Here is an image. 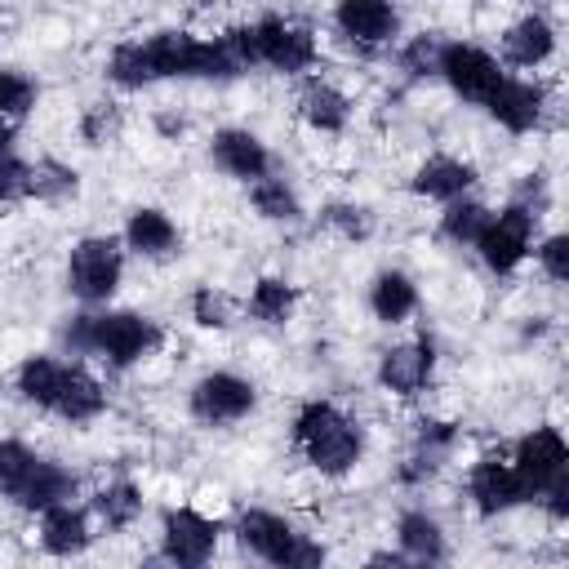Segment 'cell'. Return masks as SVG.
Wrapping results in <instances>:
<instances>
[{
  "label": "cell",
  "instance_id": "6da1fadb",
  "mask_svg": "<svg viewBox=\"0 0 569 569\" xmlns=\"http://www.w3.org/2000/svg\"><path fill=\"white\" fill-rule=\"evenodd\" d=\"M164 329L142 311H80L62 325V347L71 356H102L111 369H133L156 356Z\"/></svg>",
  "mask_w": 569,
  "mask_h": 569
},
{
  "label": "cell",
  "instance_id": "7a4b0ae2",
  "mask_svg": "<svg viewBox=\"0 0 569 569\" xmlns=\"http://www.w3.org/2000/svg\"><path fill=\"white\" fill-rule=\"evenodd\" d=\"M293 445L320 476L342 480L365 458V427L333 400H307L293 413Z\"/></svg>",
  "mask_w": 569,
  "mask_h": 569
},
{
  "label": "cell",
  "instance_id": "3957f363",
  "mask_svg": "<svg viewBox=\"0 0 569 569\" xmlns=\"http://www.w3.org/2000/svg\"><path fill=\"white\" fill-rule=\"evenodd\" d=\"M236 542L276 569H320L329 556L325 542H316L311 533H298L284 516L262 511V507H249L236 516Z\"/></svg>",
  "mask_w": 569,
  "mask_h": 569
},
{
  "label": "cell",
  "instance_id": "277c9868",
  "mask_svg": "<svg viewBox=\"0 0 569 569\" xmlns=\"http://www.w3.org/2000/svg\"><path fill=\"white\" fill-rule=\"evenodd\" d=\"M120 280H124V244L116 236H84V240L71 244V253H67V289L80 302H89V307L107 302L120 289Z\"/></svg>",
  "mask_w": 569,
  "mask_h": 569
},
{
  "label": "cell",
  "instance_id": "5b68a950",
  "mask_svg": "<svg viewBox=\"0 0 569 569\" xmlns=\"http://www.w3.org/2000/svg\"><path fill=\"white\" fill-rule=\"evenodd\" d=\"M533 227H538V213L511 200L498 213H489V222L480 227V236H476L471 249L480 253V262L493 276H511L529 258V249H533Z\"/></svg>",
  "mask_w": 569,
  "mask_h": 569
},
{
  "label": "cell",
  "instance_id": "8992f818",
  "mask_svg": "<svg viewBox=\"0 0 569 569\" xmlns=\"http://www.w3.org/2000/svg\"><path fill=\"white\" fill-rule=\"evenodd\" d=\"M249 27H253L258 67H271V71H280V76H302V71L316 67L320 44H316L311 27L289 22V18H280V13H267V18L249 22Z\"/></svg>",
  "mask_w": 569,
  "mask_h": 569
},
{
  "label": "cell",
  "instance_id": "52a82bcc",
  "mask_svg": "<svg viewBox=\"0 0 569 569\" xmlns=\"http://www.w3.org/2000/svg\"><path fill=\"white\" fill-rule=\"evenodd\" d=\"M222 525L196 507H169L160 516V556L178 569H200L213 560Z\"/></svg>",
  "mask_w": 569,
  "mask_h": 569
},
{
  "label": "cell",
  "instance_id": "ba28073f",
  "mask_svg": "<svg viewBox=\"0 0 569 569\" xmlns=\"http://www.w3.org/2000/svg\"><path fill=\"white\" fill-rule=\"evenodd\" d=\"M258 405V387L231 369H213L204 378H196V387L187 391V409L196 422L204 427H227V422H240L249 418Z\"/></svg>",
  "mask_w": 569,
  "mask_h": 569
},
{
  "label": "cell",
  "instance_id": "9c48e42d",
  "mask_svg": "<svg viewBox=\"0 0 569 569\" xmlns=\"http://www.w3.org/2000/svg\"><path fill=\"white\" fill-rule=\"evenodd\" d=\"M436 76H440L462 102H480V107H485V98L498 89V80H502L507 71H502V62H498L489 49L467 44V40H445V44H440V67H436Z\"/></svg>",
  "mask_w": 569,
  "mask_h": 569
},
{
  "label": "cell",
  "instance_id": "30bf717a",
  "mask_svg": "<svg viewBox=\"0 0 569 569\" xmlns=\"http://www.w3.org/2000/svg\"><path fill=\"white\" fill-rule=\"evenodd\" d=\"M511 467H516V476H520V485H525V493H529V502H533L556 476L569 471V445H565L560 427L542 422V427L525 431V436L516 440V449H511Z\"/></svg>",
  "mask_w": 569,
  "mask_h": 569
},
{
  "label": "cell",
  "instance_id": "8fae6325",
  "mask_svg": "<svg viewBox=\"0 0 569 569\" xmlns=\"http://www.w3.org/2000/svg\"><path fill=\"white\" fill-rule=\"evenodd\" d=\"M467 498H471V511L480 520H493V516L529 502V493H525L511 458H502V453H480L471 462V471H467Z\"/></svg>",
  "mask_w": 569,
  "mask_h": 569
},
{
  "label": "cell",
  "instance_id": "7c38bea8",
  "mask_svg": "<svg viewBox=\"0 0 569 569\" xmlns=\"http://www.w3.org/2000/svg\"><path fill=\"white\" fill-rule=\"evenodd\" d=\"M436 373V347L431 338H413V342H391L378 356V387L396 400H418L427 391Z\"/></svg>",
  "mask_w": 569,
  "mask_h": 569
},
{
  "label": "cell",
  "instance_id": "4fadbf2b",
  "mask_svg": "<svg viewBox=\"0 0 569 569\" xmlns=\"http://www.w3.org/2000/svg\"><path fill=\"white\" fill-rule=\"evenodd\" d=\"M333 27L342 40H351L360 49H382L400 36V9L391 0H338Z\"/></svg>",
  "mask_w": 569,
  "mask_h": 569
},
{
  "label": "cell",
  "instance_id": "5bb4252c",
  "mask_svg": "<svg viewBox=\"0 0 569 569\" xmlns=\"http://www.w3.org/2000/svg\"><path fill=\"white\" fill-rule=\"evenodd\" d=\"M485 111L507 133H533L542 124V116H547V84L520 80V76H502L498 89L485 98Z\"/></svg>",
  "mask_w": 569,
  "mask_h": 569
},
{
  "label": "cell",
  "instance_id": "9a60e30c",
  "mask_svg": "<svg viewBox=\"0 0 569 569\" xmlns=\"http://www.w3.org/2000/svg\"><path fill=\"white\" fill-rule=\"evenodd\" d=\"M209 160L227 173V178H236V182H253V178H262V173H271V151H267V142L258 138V133H249V129H218L213 133V142H209Z\"/></svg>",
  "mask_w": 569,
  "mask_h": 569
},
{
  "label": "cell",
  "instance_id": "2e32d148",
  "mask_svg": "<svg viewBox=\"0 0 569 569\" xmlns=\"http://www.w3.org/2000/svg\"><path fill=\"white\" fill-rule=\"evenodd\" d=\"M124 249L138 253V258L160 262V258H173V253L182 249V231H178V222H173L164 209L138 204V209L124 218Z\"/></svg>",
  "mask_w": 569,
  "mask_h": 569
},
{
  "label": "cell",
  "instance_id": "e0dca14e",
  "mask_svg": "<svg viewBox=\"0 0 569 569\" xmlns=\"http://www.w3.org/2000/svg\"><path fill=\"white\" fill-rule=\"evenodd\" d=\"M502 62L507 67H520V71H538L551 53H556V27H551V18H542V13H525V18H516L507 31H502Z\"/></svg>",
  "mask_w": 569,
  "mask_h": 569
},
{
  "label": "cell",
  "instance_id": "ac0fdd59",
  "mask_svg": "<svg viewBox=\"0 0 569 569\" xmlns=\"http://www.w3.org/2000/svg\"><path fill=\"white\" fill-rule=\"evenodd\" d=\"M471 187H476V164L462 160V156H427V160L413 169V178H409V191H413V196L440 200V204L467 196Z\"/></svg>",
  "mask_w": 569,
  "mask_h": 569
},
{
  "label": "cell",
  "instance_id": "d6986e66",
  "mask_svg": "<svg viewBox=\"0 0 569 569\" xmlns=\"http://www.w3.org/2000/svg\"><path fill=\"white\" fill-rule=\"evenodd\" d=\"M102 409H107V387L84 365H62V382H58V396H53L49 413H58L62 422L80 427V422L102 418Z\"/></svg>",
  "mask_w": 569,
  "mask_h": 569
},
{
  "label": "cell",
  "instance_id": "ffe728a7",
  "mask_svg": "<svg viewBox=\"0 0 569 569\" xmlns=\"http://www.w3.org/2000/svg\"><path fill=\"white\" fill-rule=\"evenodd\" d=\"M93 529H89V507L76 502H53L40 511V547L58 560H71L80 551H89Z\"/></svg>",
  "mask_w": 569,
  "mask_h": 569
},
{
  "label": "cell",
  "instance_id": "44dd1931",
  "mask_svg": "<svg viewBox=\"0 0 569 569\" xmlns=\"http://www.w3.org/2000/svg\"><path fill=\"white\" fill-rule=\"evenodd\" d=\"M76 489H80V476H76L71 467H62V462H53V458H36V467L27 471L22 489L13 493V507L40 516V511L53 507V502H71Z\"/></svg>",
  "mask_w": 569,
  "mask_h": 569
},
{
  "label": "cell",
  "instance_id": "7402d4cb",
  "mask_svg": "<svg viewBox=\"0 0 569 569\" xmlns=\"http://www.w3.org/2000/svg\"><path fill=\"white\" fill-rule=\"evenodd\" d=\"M298 116H302V124L316 129V133H342L347 120H351V98H347L338 84H329V80L316 76V80H307L302 93H298Z\"/></svg>",
  "mask_w": 569,
  "mask_h": 569
},
{
  "label": "cell",
  "instance_id": "603a6c76",
  "mask_svg": "<svg viewBox=\"0 0 569 569\" xmlns=\"http://www.w3.org/2000/svg\"><path fill=\"white\" fill-rule=\"evenodd\" d=\"M369 311L378 325H405L418 311V284L396 267L378 271L369 280Z\"/></svg>",
  "mask_w": 569,
  "mask_h": 569
},
{
  "label": "cell",
  "instance_id": "cb8c5ba5",
  "mask_svg": "<svg viewBox=\"0 0 569 569\" xmlns=\"http://www.w3.org/2000/svg\"><path fill=\"white\" fill-rule=\"evenodd\" d=\"M396 542H400L405 560H418V565H436V560L449 556L440 520H436L431 511H422V507L400 511V520H396Z\"/></svg>",
  "mask_w": 569,
  "mask_h": 569
},
{
  "label": "cell",
  "instance_id": "d4e9b609",
  "mask_svg": "<svg viewBox=\"0 0 569 569\" xmlns=\"http://www.w3.org/2000/svg\"><path fill=\"white\" fill-rule=\"evenodd\" d=\"M89 516H93L102 529L124 533V529L142 516V489H138L133 480H111V485H102V489L89 498Z\"/></svg>",
  "mask_w": 569,
  "mask_h": 569
},
{
  "label": "cell",
  "instance_id": "484cf974",
  "mask_svg": "<svg viewBox=\"0 0 569 569\" xmlns=\"http://www.w3.org/2000/svg\"><path fill=\"white\" fill-rule=\"evenodd\" d=\"M62 365L67 360H58V356H27L18 365V373H13L18 396L27 405H36V409H49L53 396H58V382H62Z\"/></svg>",
  "mask_w": 569,
  "mask_h": 569
},
{
  "label": "cell",
  "instance_id": "4316f807",
  "mask_svg": "<svg viewBox=\"0 0 569 569\" xmlns=\"http://www.w3.org/2000/svg\"><path fill=\"white\" fill-rule=\"evenodd\" d=\"M76 191H80V173H76L67 160L40 156V160L31 164L27 200H40V204H62V200H76Z\"/></svg>",
  "mask_w": 569,
  "mask_h": 569
},
{
  "label": "cell",
  "instance_id": "83f0119b",
  "mask_svg": "<svg viewBox=\"0 0 569 569\" xmlns=\"http://www.w3.org/2000/svg\"><path fill=\"white\" fill-rule=\"evenodd\" d=\"M249 204H253V213L267 218V222H298V218H302L298 191H293L284 178H276V173H262V178L249 182Z\"/></svg>",
  "mask_w": 569,
  "mask_h": 569
},
{
  "label": "cell",
  "instance_id": "f1b7e54d",
  "mask_svg": "<svg viewBox=\"0 0 569 569\" xmlns=\"http://www.w3.org/2000/svg\"><path fill=\"white\" fill-rule=\"evenodd\" d=\"M293 307H298V289H293L289 280H280V276L253 280L249 302H244V311H249L253 320H262V325H284V320L293 316Z\"/></svg>",
  "mask_w": 569,
  "mask_h": 569
},
{
  "label": "cell",
  "instance_id": "f546056e",
  "mask_svg": "<svg viewBox=\"0 0 569 569\" xmlns=\"http://www.w3.org/2000/svg\"><path fill=\"white\" fill-rule=\"evenodd\" d=\"M107 80H111L116 89H147V84H156L147 44H142V40H124V44H116L111 58H107Z\"/></svg>",
  "mask_w": 569,
  "mask_h": 569
},
{
  "label": "cell",
  "instance_id": "4dcf8cb0",
  "mask_svg": "<svg viewBox=\"0 0 569 569\" xmlns=\"http://www.w3.org/2000/svg\"><path fill=\"white\" fill-rule=\"evenodd\" d=\"M485 222H489V204L485 200H471V196H458L440 213V236L449 244H476V236H480Z\"/></svg>",
  "mask_w": 569,
  "mask_h": 569
},
{
  "label": "cell",
  "instance_id": "1f68e13d",
  "mask_svg": "<svg viewBox=\"0 0 569 569\" xmlns=\"http://www.w3.org/2000/svg\"><path fill=\"white\" fill-rule=\"evenodd\" d=\"M240 316V302L227 293V289H213V284H200L191 293V320L200 329H231Z\"/></svg>",
  "mask_w": 569,
  "mask_h": 569
},
{
  "label": "cell",
  "instance_id": "d6a6232c",
  "mask_svg": "<svg viewBox=\"0 0 569 569\" xmlns=\"http://www.w3.org/2000/svg\"><path fill=\"white\" fill-rule=\"evenodd\" d=\"M36 449L31 445H22V440H13V436H0V498H9L13 502V493L22 489V480H27V471L36 467Z\"/></svg>",
  "mask_w": 569,
  "mask_h": 569
},
{
  "label": "cell",
  "instance_id": "836d02e7",
  "mask_svg": "<svg viewBox=\"0 0 569 569\" xmlns=\"http://www.w3.org/2000/svg\"><path fill=\"white\" fill-rule=\"evenodd\" d=\"M36 98H40V84H36L27 71H18V67H0V116L22 120V116L36 107Z\"/></svg>",
  "mask_w": 569,
  "mask_h": 569
},
{
  "label": "cell",
  "instance_id": "e575fe53",
  "mask_svg": "<svg viewBox=\"0 0 569 569\" xmlns=\"http://www.w3.org/2000/svg\"><path fill=\"white\" fill-rule=\"evenodd\" d=\"M458 440H462V427L449 418H418V427H413V449H422L440 462L458 449Z\"/></svg>",
  "mask_w": 569,
  "mask_h": 569
},
{
  "label": "cell",
  "instance_id": "d590c367",
  "mask_svg": "<svg viewBox=\"0 0 569 569\" xmlns=\"http://www.w3.org/2000/svg\"><path fill=\"white\" fill-rule=\"evenodd\" d=\"M80 138H84V147H107L116 133H120V107L116 102H89L84 111H80Z\"/></svg>",
  "mask_w": 569,
  "mask_h": 569
},
{
  "label": "cell",
  "instance_id": "8d00e7d4",
  "mask_svg": "<svg viewBox=\"0 0 569 569\" xmlns=\"http://www.w3.org/2000/svg\"><path fill=\"white\" fill-rule=\"evenodd\" d=\"M320 222L333 227L342 240H369V231H373L369 209H365V204H347V200L325 204V209H320Z\"/></svg>",
  "mask_w": 569,
  "mask_h": 569
},
{
  "label": "cell",
  "instance_id": "74e56055",
  "mask_svg": "<svg viewBox=\"0 0 569 569\" xmlns=\"http://www.w3.org/2000/svg\"><path fill=\"white\" fill-rule=\"evenodd\" d=\"M440 44L445 40H436V36H413L409 44H400V71L409 76V80H427V76H436V67H440Z\"/></svg>",
  "mask_w": 569,
  "mask_h": 569
},
{
  "label": "cell",
  "instance_id": "f35d334b",
  "mask_svg": "<svg viewBox=\"0 0 569 569\" xmlns=\"http://www.w3.org/2000/svg\"><path fill=\"white\" fill-rule=\"evenodd\" d=\"M529 253L538 258V267H542V276H547L551 284H565V280H569V236H565V231L542 236Z\"/></svg>",
  "mask_w": 569,
  "mask_h": 569
},
{
  "label": "cell",
  "instance_id": "ab89813d",
  "mask_svg": "<svg viewBox=\"0 0 569 569\" xmlns=\"http://www.w3.org/2000/svg\"><path fill=\"white\" fill-rule=\"evenodd\" d=\"M27 182H31V164L18 160L13 151L0 156V204H22L27 200Z\"/></svg>",
  "mask_w": 569,
  "mask_h": 569
},
{
  "label": "cell",
  "instance_id": "60d3db41",
  "mask_svg": "<svg viewBox=\"0 0 569 569\" xmlns=\"http://www.w3.org/2000/svg\"><path fill=\"white\" fill-rule=\"evenodd\" d=\"M440 467H445L440 458H431V453H422V449H409V458L400 462L396 480H400V485H422V480H431Z\"/></svg>",
  "mask_w": 569,
  "mask_h": 569
},
{
  "label": "cell",
  "instance_id": "b9f144b4",
  "mask_svg": "<svg viewBox=\"0 0 569 569\" xmlns=\"http://www.w3.org/2000/svg\"><path fill=\"white\" fill-rule=\"evenodd\" d=\"M156 129H160L164 138H178V133L187 129V120H182V116H156Z\"/></svg>",
  "mask_w": 569,
  "mask_h": 569
},
{
  "label": "cell",
  "instance_id": "7bdbcfd3",
  "mask_svg": "<svg viewBox=\"0 0 569 569\" xmlns=\"http://www.w3.org/2000/svg\"><path fill=\"white\" fill-rule=\"evenodd\" d=\"M13 138H18V124H13L9 116H0V156L13 151Z\"/></svg>",
  "mask_w": 569,
  "mask_h": 569
}]
</instances>
